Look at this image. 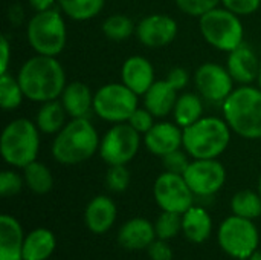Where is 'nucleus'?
<instances>
[{
	"label": "nucleus",
	"mask_w": 261,
	"mask_h": 260,
	"mask_svg": "<svg viewBox=\"0 0 261 260\" xmlns=\"http://www.w3.org/2000/svg\"><path fill=\"white\" fill-rule=\"evenodd\" d=\"M24 98L34 103L58 100L66 87V74L57 57L34 55L17 74Z\"/></svg>",
	"instance_id": "1"
},
{
	"label": "nucleus",
	"mask_w": 261,
	"mask_h": 260,
	"mask_svg": "<svg viewBox=\"0 0 261 260\" xmlns=\"http://www.w3.org/2000/svg\"><path fill=\"white\" fill-rule=\"evenodd\" d=\"M99 136L87 118H72L55 135L52 156L63 166H76L89 161L99 150Z\"/></svg>",
	"instance_id": "2"
},
{
	"label": "nucleus",
	"mask_w": 261,
	"mask_h": 260,
	"mask_svg": "<svg viewBox=\"0 0 261 260\" xmlns=\"http://www.w3.org/2000/svg\"><path fill=\"white\" fill-rule=\"evenodd\" d=\"M223 118L245 139H261V89L251 84L236 87L223 101Z\"/></svg>",
	"instance_id": "3"
},
{
	"label": "nucleus",
	"mask_w": 261,
	"mask_h": 260,
	"mask_svg": "<svg viewBox=\"0 0 261 260\" xmlns=\"http://www.w3.org/2000/svg\"><path fill=\"white\" fill-rule=\"evenodd\" d=\"M231 133L225 118L202 116L184 129V149L193 159H217L228 149Z\"/></svg>",
	"instance_id": "4"
},
{
	"label": "nucleus",
	"mask_w": 261,
	"mask_h": 260,
	"mask_svg": "<svg viewBox=\"0 0 261 260\" xmlns=\"http://www.w3.org/2000/svg\"><path fill=\"white\" fill-rule=\"evenodd\" d=\"M40 150V130L35 123L17 118L6 124L0 136V153L6 164L24 169L37 161Z\"/></svg>",
	"instance_id": "5"
},
{
	"label": "nucleus",
	"mask_w": 261,
	"mask_h": 260,
	"mask_svg": "<svg viewBox=\"0 0 261 260\" xmlns=\"http://www.w3.org/2000/svg\"><path fill=\"white\" fill-rule=\"evenodd\" d=\"M26 35L31 48L37 54L57 57L63 52L67 41L64 18L54 8L35 12L28 21Z\"/></svg>",
	"instance_id": "6"
},
{
	"label": "nucleus",
	"mask_w": 261,
	"mask_h": 260,
	"mask_svg": "<svg viewBox=\"0 0 261 260\" xmlns=\"http://www.w3.org/2000/svg\"><path fill=\"white\" fill-rule=\"evenodd\" d=\"M199 26L205 41L219 51L231 52L245 43V29L240 17L226 8L217 6L202 15Z\"/></svg>",
	"instance_id": "7"
},
{
	"label": "nucleus",
	"mask_w": 261,
	"mask_h": 260,
	"mask_svg": "<svg viewBox=\"0 0 261 260\" xmlns=\"http://www.w3.org/2000/svg\"><path fill=\"white\" fill-rule=\"evenodd\" d=\"M217 241L229 257L248 260L258 250L260 234L254 221L232 215L220 224Z\"/></svg>",
	"instance_id": "8"
},
{
	"label": "nucleus",
	"mask_w": 261,
	"mask_h": 260,
	"mask_svg": "<svg viewBox=\"0 0 261 260\" xmlns=\"http://www.w3.org/2000/svg\"><path fill=\"white\" fill-rule=\"evenodd\" d=\"M138 109V95L124 83H109L93 93V112L104 121L127 123Z\"/></svg>",
	"instance_id": "9"
},
{
	"label": "nucleus",
	"mask_w": 261,
	"mask_h": 260,
	"mask_svg": "<svg viewBox=\"0 0 261 260\" xmlns=\"http://www.w3.org/2000/svg\"><path fill=\"white\" fill-rule=\"evenodd\" d=\"M141 133L128 123L113 124L99 143V156L109 166H127L138 155Z\"/></svg>",
	"instance_id": "10"
},
{
	"label": "nucleus",
	"mask_w": 261,
	"mask_h": 260,
	"mask_svg": "<svg viewBox=\"0 0 261 260\" xmlns=\"http://www.w3.org/2000/svg\"><path fill=\"white\" fill-rule=\"evenodd\" d=\"M153 196L162 211L184 215L194 205L196 195L190 188L184 175L164 172L153 184Z\"/></svg>",
	"instance_id": "11"
},
{
	"label": "nucleus",
	"mask_w": 261,
	"mask_h": 260,
	"mask_svg": "<svg viewBox=\"0 0 261 260\" xmlns=\"http://www.w3.org/2000/svg\"><path fill=\"white\" fill-rule=\"evenodd\" d=\"M193 193L199 198L214 196L226 181V170L217 159H194L184 173Z\"/></svg>",
	"instance_id": "12"
},
{
	"label": "nucleus",
	"mask_w": 261,
	"mask_h": 260,
	"mask_svg": "<svg viewBox=\"0 0 261 260\" xmlns=\"http://www.w3.org/2000/svg\"><path fill=\"white\" fill-rule=\"evenodd\" d=\"M194 83L202 98L211 103H222L234 90V80L226 67L217 63H203L194 74Z\"/></svg>",
	"instance_id": "13"
},
{
	"label": "nucleus",
	"mask_w": 261,
	"mask_h": 260,
	"mask_svg": "<svg viewBox=\"0 0 261 260\" xmlns=\"http://www.w3.org/2000/svg\"><path fill=\"white\" fill-rule=\"evenodd\" d=\"M136 35L147 48H162L176 38L177 23L167 14H150L136 25Z\"/></svg>",
	"instance_id": "14"
},
{
	"label": "nucleus",
	"mask_w": 261,
	"mask_h": 260,
	"mask_svg": "<svg viewBox=\"0 0 261 260\" xmlns=\"http://www.w3.org/2000/svg\"><path fill=\"white\" fill-rule=\"evenodd\" d=\"M144 144L156 156H165L184 147V129L176 123H156L145 135Z\"/></svg>",
	"instance_id": "15"
},
{
	"label": "nucleus",
	"mask_w": 261,
	"mask_h": 260,
	"mask_svg": "<svg viewBox=\"0 0 261 260\" xmlns=\"http://www.w3.org/2000/svg\"><path fill=\"white\" fill-rule=\"evenodd\" d=\"M228 54L229 55L226 61V69L234 81L240 84H251L257 80L260 70V60L249 44L242 43L239 48Z\"/></svg>",
	"instance_id": "16"
},
{
	"label": "nucleus",
	"mask_w": 261,
	"mask_h": 260,
	"mask_svg": "<svg viewBox=\"0 0 261 260\" xmlns=\"http://www.w3.org/2000/svg\"><path fill=\"white\" fill-rule=\"evenodd\" d=\"M121 78L122 83L139 97L144 95L154 83V69L145 57L133 55L124 61L121 67Z\"/></svg>",
	"instance_id": "17"
},
{
	"label": "nucleus",
	"mask_w": 261,
	"mask_h": 260,
	"mask_svg": "<svg viewBox=\"0 0 261 260\" xmlns=\"http://www.w3.org/2000/svg\"><path fill=\"white\" fill-rule=\"evenodd\" d=\"M116 216L118 208L113 199L106 195H99L87 204L84 211V222L89 231L93 234H104L113 227Z\"/></svg>",
	"instance_id": "18"
},
{
	"label": "nucleus",
	"mask_w": 261,
	"mask_h": 260,
	"mask_svg": "<svg viewBox=\"0 0 261 260\" xmlns=\"http://www.w3.org/2000/svg\"><path fill=\"white\" fill-rule=\"evenodd\" d=\"M156 239L154 224L144 218H133L127 221L118 231V242L122 248L130 251L147 250Z\"/></svg>",
	"instance_id": "19"
},
{
	"label": "nucleus",
	"mask_w": 261,
	"mask_h": 260,
	"mask_svg": "<svg viewBox=\"0 0 261 260\" xmlns=\"http://www.w3.org/2000/svg\"><path fill=\"white\" fill-rule=\"evenodd\" d=\"M24 233L21 224L9 215L0 216V260H23Z\"/></svg>",
	"instance_id": "20"
},
{
	"label": "nucleus",
	"mask_w": 261,
	"mask_h": 260,
	"mask_svg": "<svg viewBox=\"0 0 261 260\" xmlns=\"http://www.w3.org/2000/svg\"><path fill=\"white\" fill-rule=\"evenodd\" d=\"M142 97L145 109L150 110L154 118H164L173 112L179 95L167 80H159L154 81Z\"/></svg>",
	"instance_id": "21"
},
{
	"label": "nucleus",
	"mask_w": 261,
	"mask_h": 260,
	"mask_svg": "<svg viewBox=\"0 0 261 260\" xmlns=\"http://www.w3.org/2000/svg\"><path fill=\"white\" fill-rule=\"evenodd\" d=\"M60 98L70 118H87L89 112L93 109V93L89 86L81 81L66 84Z\"/></svg>",
	"instance_id": "22"
},
{
	"label": "nucleus",
	"mask_w": 261,
	"mask_h": 260,
	"mask_svg": "<svg viewBox=\"0 0 261 260\" xmlns=\"http://www.w3.org/2000/svg\"><path fill=\"white\" fill-rule=\"evenodd\" d=\"M213 221L208 211L193 205L182 215V233L191 244H203L210 239Z\"/></svg>",
	"instance_id": "23"
},
{
	"label": "nucleus",
	"mask_w": 261,
	"mask_h": 260,
	"mask_svg": "<svg viewBox=\"0 0 261 260\" xmlns=\"http://www.w3.org/2000/svg\"><path fill=\"white\" fill-rule=\"evenodd\" d=\"M57 248V239L47 228H35L24 238L23 260H47Z\"/></svg>",
	"instance_id": "24"
},
{
	"label": "nucleus",
	"mask_w": 261,
	"mask_h": 260,
	"mask_svg": "<svg viewBox=\"0 0 261 260\" xmlns=\"http://www.w3.org/2000/svg\"><path fill=\"white\" fill-rule=\"evenodd\" d=\"M66 110L58 100L41 103V107L37 112L35 124L40 132L46 135H57L66 124Z\"/></svg>",
	"instance_id": "25"
},
{
	"label": "nucleus",
	"mask_w": 261,
	"mask_h": 260,
	"mask_svg": "<svg viewBox=\"0 0 261 260\" xmlns=\"http://www.w3.org/2000/svg\"><path fill=\"white\" fill-rule=\"evenodd\" d=\"M173 116H174V123L179 124L182 129L194 124L203 116L202 98L191 92L179 95L173 109Z\"/></svg>",
	"instance_id": "26"
},
{
	"label": "nucleus",
	"mask_w": 261,
	"mask_h": 260,
	"mask_svg": "<svg viewBox=\"0 0 261 260\" xmlns=\"http://www.w3.org/2000/svg\"><path fill=\"white\" fill-rule=\"evenodd\" d=\"M26 187L35 195H47L54 187V176L49 167L43 162L34 161L23 169Z\"/></svg>",
	"instance_id": "27"
},
{
	"label": "nucleus",
	"mask_w": 261,
	"mask_h": 260,
	"mask_svg": "<svg viewBox=\"0 0 261 260\" xmlns=\"http://www.w3.org/2000/svg\"><path fill=\"white\" fill-rule=\"evenodd\" d=\"M232 215L255 221L261 216V196L254 190H240L231 199Z\"/></svg>",
	"instance_id": "28"
},
{
	"label": "nucleus",
	"mask_w": 261,
	"mask_h": 260,
	"mask_svg": "<svg viewBox=\"0 0 261 260\" xmlns=\"http://www.w3.org/2000/svg\"><path fill=\"white\" fill-rule=\"evenodd\" d=\"M57 3L63 14L78 21L96 17L104 8V0H57Z\"/></svg>",
	"instance_id": "29"
},
{
	"label": "nucleus",
	"mask_w": 261,
	"mask_h": 260,
	"mask_svg": "<svg viewBox=\"0 0 261 260\" xmlns=\"http://www.w3.org/2000/svg\"><path fill=\"white\" fill-rule=\"evenodd\" d=\"M136 31L135 23L124 14H113L102 23V34L110 41H125Z\"/></svg>",
	"instance_id": "30"
},
{
	"label": "nucleus",
	"mask_w": 261,
	"mask_h": 260,
	"mask_svg": "<svg viewBox=\"0 0 261 260\" xmlns=\"http://www.w3.org/2000/svg\"><path fill=\"white\" fill-rule=\"evenodd\" d=\"M24 98L23 89L17 77H12L9 72L0 75V106L3 110L17 109Z\"/></svg>",
	"instance_id": "31"
},
{
	"label": "nucleus",
	"mask_w": 261,
	"mask_h": 260,
	"mask_svg": "<svg viewBox=\"0 0 261 260\" xmlns=\"http://www.w3.org/2000/svg\"><path fill=\"white\" fill-rule=\"evenodd\" d=\"M156 238L164 241H171L182 231V215L162 211L154 222Z\"/></svg>",
	"instance_id": "32"
},
{
	"label": "nucleus",
	"mask_w": 261,
	"mask_h": 260,
	"mask_svg": "<svg viewBox=\"0 0 261 260\" xmlns=\"http://www.w3.org/2000/svg\"><path fill=\"white\" fill-rule=\"evenodd\" d=\"M132 181L127 166H109L106 173V187L113 193H122L128 188Z\"/></svg>",
	"instance_id": "33"
},
{
	"label": "nucleus",
	"mask_w": 261,
	"mask_h": 260,
	"mask_svg": "<svg viewBox=\"0 0 261 260\" xmlns=\"http://www.w3.org/2000/svg\"><path fill=\"white\" fill-rule=\"evenodd\" d=\"M222 0H176L177 8L191 17H202L219 6Z\"/></svg>",
	"instance_id": "34"
},
{
	"label": "nucleus",
	"mask_w": 261,
	"mask_h": 260,
	"mask_svg": "<svg viewBox=\"0 0 261 260\" xmlns=\"http://www.w3.org/2000/svg\"><path fill=\"white\" fill-rule=\"evenodd\" d=\"M24 178L14 170H3L0 173V195L3 198H12L23 188Z\"/></svg>",
	"instance_id": "35"
},
{
	"label": "nucleus",
	"mask_w": 261,
	"mask_h": 260,
	"mask_svg": "<svg viewBox=\"0 0 261 260\" xmlns=\"http://www.w3.org/2000/svg\"><path fill=\"white\" fill-rule=\"evenodd\" d=\"M188 153L187 152H182L180 149L179 150H174L165 156H162V164L165 167V172H171V173H176V175H184L190 166V159H188Z\"/></svg>",
	"instance_id": "36"
},
{
	"label": "nucleus",
	"mask_w": 261,
	"mask_h": 260,
	"mask_svg": "<svg viewBox=\"0 0 261 260\" xmlns=\"http://www.w3.org/2000/svg\"><path fill=\"white\" fill-rule=\"evenodd\" d=\"M136 132H139L141 135H145L156 123H154V115L150 112V110H147L145 107L144 109H141V107H138L133 113H132V116L128 118V121H127Z\"/></svg>",
	"instance_id": "37"
},
{
	"label": "nucleus",
	"mask_w": 261,
	"mask_h": 260,
	"mask_svg": "<svg viewBox=\"0 0 261 260\" xmlns=\"http://www.w3.org/2000/svg\"><path fill=\"white\" fill-rule=\"evenodd\" d=\"M223 8L229 9L231 12L240 15H251L254 14L261 5V0H222Z\"/></svg>",
	"instance_id": "38"
},
{
	"label": "nucleus",
	"mask_w": 261,
	"mask_h": 260,
	"mask_svg": "<svg viewBox=\"0 0 261 260\" xmlns=\"http://www.w3.org/2000/svg\"><path fill=\"white\" fill-rule=\"evenodd\" d=\"M150 260H173V248L168 241L156 238L147 248Z\"/></svg>",
	"instance_id": "39"
},
{
	"label": "nucleus",
	"mask_w": 261,
	"mask_h": 260,
	"mask_svg": "<svg viewBox=\"0 0 261 260\" xmlns=\"http://www.w3.org/2000/svg\"><path fill=\"white\" fill-rule=\"evenodd\" d=\"M165 80L179 92L180 89H184V87L188 84L190 75H188V72H187L184 67H174V69H171V70L167 74Z\"/></svg>",
	"instance_id": "40"
},
{
	"label": "nucleus",
	"mask_w": 261,
	"mask_h": 260,
	"mask_svg": "<svg viewBox=\"0 0 261 260\" xmlns=\"http://www.w3.org/2000/svg\"><path fill=\"white\" fill-rule=\"evenodd\" d=\"M0 52H2V60H0V75L8 72L9 66V58H11V44L6 35L0 37Z\"/></svg>",
	"instance_id": "41"
},
{
	"label": "nucleus",
	"mask_w": 261,
	"mask_h": 260,
	"mask_svg": "<svg viewBox=\"0 0 261 260\" xmlns=\"http://www.w3.org/2000/svg\"><path fill=\"white\" fill-rule=\"evenodd\" d=\"M8 18L12 25H20L23 21V9L18 3H14L8 9Z\"/></svg>",
	"instance_id": "42"
},
{
	"label": "nucleus",
	"mask_w": 261,
	"mask_h": 260,
	"mask_svg": "<svg viewBox=\"0 0 261 260\" xmlns=\"http://www.w3.org/2000/svg\"><path fill=\"white\" fill-rule=\"evenodd\" d=\"M28 2H29L31 8H32L35 12L50 9V8H54V5L57 3V0H28Z\"/></svg>",
	"instance_id": "43"
},
{
	"label": "nucleus",
	"mask_w": 261,
	"mask_h": 260,
	"mask_svg": "<svg viewBox=\"0 0 261 260\" xmlns=\"http://www.w3.org/2000/svg\"><path fill=\"white\" fill-rule=\"evenodd\" d=\"M248 260H261V251L257 250V251H255V253H254V254H252V256H251Z\"/></svg>",
	"instance_id": "44"
},
{
	"label": "nucleus",
	"mask_w": 261,
	"mask_h": 260,
	"mask_svg": "<svg viewBox=\"0 0 261 260\" xmlns=\"http://www.w3.org/2000/svg\"><path fill=\"white\" fill-rule=\"evenodd\" d=\"M257 81H258V87L261 89V60H260V70H258V77H257Z\"/></svg>",
	"instance_id": "45"
},
{
	"label": "nucleus",
	"mask_w": 261,
	"mask_h": 260,
	"mask_svg": "<svg viewBox=\"0 0 261 260\" xmlns=\"http://www.w3.org/2000/svg\"><path fill=\"white\" fill-rule=\"evenodd\" d=\"M258 193H260V196H261V173H260V178H258Z\"/></svg>",
	"instance_id": "46"
}]
</instances>
